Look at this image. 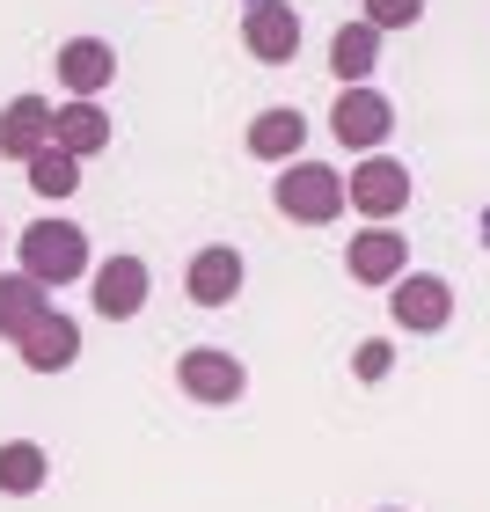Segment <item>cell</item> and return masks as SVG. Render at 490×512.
<instances>
[{"label": "cell", "instance_id": "obj_18", "mask_svg": "<svg viewBox=\"0 0 490 512\" xmlns=\"http://www.w3.org/2000/svg\"><path fill=\"white\" fill-rule=\"evenodd\" d=\"M44 483H52V454L37 439H8L0 447V498H37Z\"/></svg>", "mask_w": 490, "mask_h": 512}, {"label": "cell", "instance_id": "obj_15", "mask_svg": "<svg viewBox=\"0 0 490 512\" xmlns=\"http://www.w3.org/2000/svg\"><path fill=\"white\" fill-rule=\"evenodd\" d=\"M37 147H52V103L44 96H15L8 110H0V154L30 161Z\"/></svg>", "mask_w": 490, "mask_h": 512}, {"label": "cell", "instance_id": "obj_10", "mask_svg": "<svg viewBox=\"0 0 490 512\" xmlns=\"http://www.w3.org/2000/svg\"><path fill=\"white\" fill-rule=\"evenodd\" d=\"M242 44H249V59L286 66V59L300 52V15L286 8V0H249V15H242Z\"/></svg>", "mask_w": 490, "mask_h": 512}, {"label": "cell", "instance_id": "obj_11", "mask_svg": "<svg viewBox=\"0 0 490 512\" xmlns=\"http://www.w3.org/2000/svg\"><path fill=\"white\" fill-rule=\"evenodd\" d=\"M183 293H191L198 308H227V300L242 293V249H227V242L198 249L191 271H183Z\"/></svg>", "mask_w": 490, "mask_h": 512}, {"label": "cell", "instance_id": "obj_12", "mask_svg": "<svg viewBox=\"0 0 490 512\" xmlns=\"http://www.w3.org/2000/svg\"><path fill=\"white\" fill-rule=\"evenodd\" d=\"M15 352H22V366H30V374H66V366L81 359V322L52 308V315H44L30 337L15 344Z\"/></svg>", "mask_w": 490, "mask_h": 512}, {"label": "cell", "instance_id": "obj_7", "mask_svg": "<svg viewBox=\"0 0 490 512\" xmlns=\"http://www.w3.org/2000/svg\"><path fill=\"white\" fill-rule=\"evenodd\" d=\"M330 132H337L352 154H381V139L395 132V103L381 96V88H366V81H359V88H344V96H337Z\"/></svg>", "mask_w": 490, "mask_h": 512}, {"label": "cell", "instance_id": "obj_19", "mask_svg": "<svg viewBox=\"0 0 490 512\" xmlns=\"http://www.w3.org/2000/svg\"><path fill=\"white\" fill-rule=\"evenodd\" d=\"M30 191H37V198H52V205H59V198H74V191H81V161H74V154H59V147H37V154H30Z\"/></svg>", "mask_w": 490, "mask_h": 512}, {"label": "cell", "instance_id": "obj_8", "mask_svg": "<svg viewBox=\"0 0 490 512\" xmlns=\"http://www.w3.org/2000/svg\"><path fill=\"white\" fill-rule=\"evenodd\" d=\"M59 88H66V103H96L110 81H118V52H110L103 37H66L59 44Z\"/></svg>", "mask_w": 490, "mask_h": 512}, {"label": "cell", "instance_id": "obj_9", "mask_svg": "<svg viewBox=\"0 0 490 512\" xmlns=\"http://www.w3.org/2000/svg\"><path fill=\"white\" fill-rule=\"evenodd\" d=\"M344 264H352L359 286H395V278L410 271V249H403V227H388V220H373L352 235V249H344Z\"/></svg>", "mask_w": 490, "mask_h": 512}, {"label": "cell", "instance_id": "obj_5", "mask_svg": "<svg viewBox=\"0 0 490 512\" xmlns=\"http://www.w3.org/2000/svg\"><path fill=\"white\" fill-rule=\"evenodd\" d=\"M388 315L403 322L410 337H432V330H447V322H454V286L439 271H403L388 286Z\"/></svg>", "mask_w": 490, "mask_h": 512}, {"label": "cell", "instance_id": "obj_17", "mask_svg": "<svg viewBox=\"0 0 490 512\" xmlns=\"http://www.w3.org/2000/svg\"><path fill=\"white\" fill-rule=\"evenodd\" d=\"M373 66H381V30H373V22H344V30L330 37V74H337V88H359Z\"/></svg>", "mask_w": 490, "mask_h": 512}, {"label": "cell", "instance_id": "obj_1", "mask_svg": "<svg viewBox=\"0 0 490 512\" xmlns=\"http://www.w3.org/2000/svg\"><path fill=\"white\" fill-rule=\"evenodd\" d=\"M22 271L37 278V286H74V278H88V227L74 220H37L22 227Z\"/></svg>", "mask_w": 490, "mask_h": 512}, {"label": "cell", "instance_id": "obj_21", "mask_svg": "<svg viewBox=\"0 0 490 512\" xmlns=\"http://www.w3.org/2000/svg\"><path fill=\"white\" fill-rule=\"evenodd\" d=\"M388 366H395V344H381V337H366L352 352V374L359 381H388Z\"/></svg>", "mask_w": 490, "mask_h": 512}, {"label": "cell", "instance_id": "obj_13", "mask_svg": "<svg viewBox=\"0 0 490 512\" xmlns=\"http://www.w3.org/2000/svg\"><path fill=\"white\" fill-rule=\"evenodd\" d=\"M44 315H52V286H37L30 271H0V337L22 344Z\"/></svg>", "mask_w": 490, "mask_h": 512}, {"label": "cell", "instance_id": "obj_2", "mask_svg": "<svg viewBox=\"0 0 490 512\" xmlns=\"http://www.w3.org/2000/svg\"><path fill=\"white\" fill-rule=\"evenodd\" d=\"M271 198H278V213L300 220V227H330L344 213V176L322 169V161H286L278 183H271Z\"/></svg>", "mask_w": 490, "mask_h": 512}, {"label": "cell", "instance_id": "obj_16", "mask_svg": "<svg viewBox=\"0 0 490 512\" xmlns=\"http://www.w3.org/2000/svg\"><path fill=\"white\" fill-rule=\"evenodd\" d=\"M300 147H308V118L300 110H256L249 118V154L256 161H300Z\"/></svg>", "mask_w": 490, "mask_h": 512}, {"label": "cell", "instance_id": "obj_14", "mask_svg": "<svg viewBox=\"0 0 490 512\" xmlns=\"http://www.w3.org/2000/svg\"><path fill=\"white\" fill-rule=\"evenodd\" d=\"M52 147L74 154V161L103 154V147H110V110H103V103H59V110H52Z\"/></svg>", "mask_w": 490, "mask_h": 512}, {"label": "cell", "instance_id": "obj_20", "mask_svg": "<svg viewBox=\"0 0 490 512\" xmlns=\"http://www.w3.org/2000/svg\"><path fill=\"white\" fill-rule=\"evenodd\" d=\"M417 15H425V0H366V15H359V22H373V30L388 37V30H410Z\"/></svg>", "mask_w": 490, "mask_h": 512}, {"label": "cell", "instance_id": "obj_22", "mask_svg": "<svg viewBox=\"0 0 490 512\" xmlns=\"http://www.w3.org/2000/svg\"><path fill=\"white\" fill-rule=\"evenodd\" d=\"M381 512H403V505H381Z\"/></svg>", "mask_w": 490, "mask_h": 512}, {"label": "cell", "instance_id": "obj_6", "mask_svg": "<svg viewBox=\"0 0 490 512\" xmlns=\"http://www.w3.org/2000/svg\"><path fill=\"white\" fill-rule=\"evenodd\" d=\"M344 205L352 213H366V220H395L410 205V169L395 154H366L352 176H344Z\"/></svg>", "mask_w": 490, "mask_h": 512}, {"label": "cell", "instance_id": "obj_4", "mask_svg": "<svg viewBox=\"0 0 490 512\" xmlns=\"http://www.w3.org/2000/svg\"><path fill=\"white\" fill-rule=\"evenodd\" d=\"M147 293H154L147 256H103V264H88V300H96L103 322H132L147 308Z\"/></svg>", "mask_w": 490, "mask_h": 512}, {"label": "cell", "instance_id": "obj_3", "mask_svg": "<svg viewBox=\"0 0 490 512\" xmlns=\"http://www.w3.org/2000/svg\"><path fill=\"white\" fill-rule=\"evenodd\" d=\"M176 388L191 395V403H205V410H227V403H242L249 374H242L235 352H220V344H191V352L176 359Z\"/></svg>", "mask_w": 490, "mask_h": 512}]
</instances>
